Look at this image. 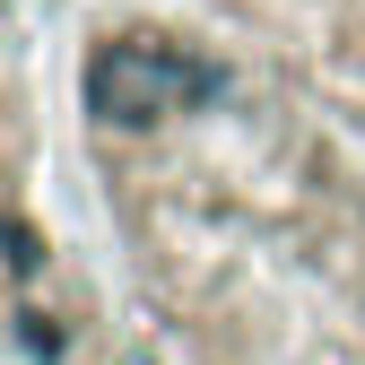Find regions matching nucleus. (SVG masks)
Masks as SVG:
<instances>
[{
  "instance_id": "nucleus-1",
  "label": "nucleus",
  "mask_w": 365,
  "mask_h": 365,
  "mask_svg": "<svg viewBox=\"0 0 365 365\" xmlns=\"http://www.w3.org/2000/svg\"><path fill=\"white\" fill-rule=\"evenodd\" d=\"M105 209L192 365H365V182L182 35H96Z\"/></svg>"
},
{
  "instance_id": "nucleus-2",
  "label": "nucleus",
  "mask_w": 365,
  "mask_h": 365,
  "mask_svg": "<svg viewBox=\"0 0 365 365\" xmlns=\"http://www.w3.org/2000/svg\"><path fill=\"white\" fill-rule=\"evenodd\" d=\"M235 9L279 35V61L313 96L348 105V122L365 130V0H235Z\"/></svg>"
}]
</instances>
